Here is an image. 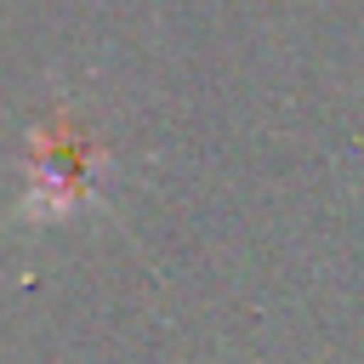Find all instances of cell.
I'll return each instance as SVG.
<instances>
[{"instance_id": "1", "label": "cell", "mask_w": 364, "mask_h": 364, "mask_svg": "<svg viewBox=\"0 0 364 364\" xmlns=\"http://www.w3.org/2000/svg\"><path fill=\"white\" fill-rule=\"evenodd\" d=\"M91 176H97V154L91 142L74 131V125H57L40 136L34 148V182H28V199L34 210L57 216V210H74L85 193H91Z\"/></svg>"}]
</instances>
